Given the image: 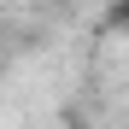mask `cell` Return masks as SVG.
<instances>
[{"label": "cell", "mask_w": 129, "mask_h": 129, "mask_svg": "<svg viewBox=\"0 0 129 129\" xmlns=\"http://www.w3.org/2000/svg\"><path fill=\"white\" fill-rule=\"evenodd\" d=\"M0 71H6V64H0Z\"/></svg>", "instance_id": "6da1fadb"}]
</instances>
